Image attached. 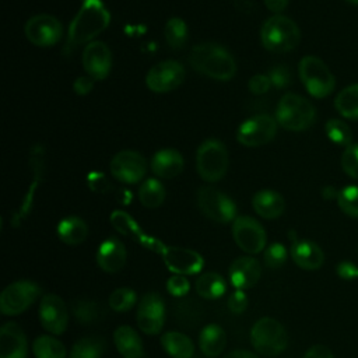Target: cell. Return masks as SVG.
<instances>
[{
	"label": "cell",
	"instance_id": "e575fe53",
	"mask_svg": "<svg viewBox=\"0 0 358 358\" xmlns=\"http://www.w3.org/2000/svg\"><path fill=\"white\" fill-rule=\"evenodd\" d=\"M32 155H34L32 162H34V171H35L34 175H35V179H34L32 185L29 186V190H28V193L25 194V199L22 200L21 207L18 208V211L15 213V215H14V218H13L14 225H18L20 221L29 213L31 206H32V196H34L35 189H36V186H38V183H39V180H41V175H42V161H43V159H42V151L38 150V148H35V151H32Z\"/></svg>",
	"mask_w": 358,
	"mask_h": 358
},
{
	"label": "cell",
	"instance_id": "8fae6325",
	"mask_svg": "<svg viewBox=\"0 0 358 358\" xmlns=\"http://www.w3.org/2000/svg\"><path fill=\"white\" fill-rule=\"evenodd\" d=\"M136 320L143 333L150 336L158 334L165 322V303L162 296L157 292L143 295L137 306Z\"/></svg>",
	"mask_w": 358,
	"mask_h": 358
},
{
	"label": "cell",
	"instance_id": "74e56055",
	"mask_svg": "<svg viewBox=\"0 0 358 358\" xmlns=\"http://www.w3.org/2000/svg\"><path fill=\"white\" fill-rule=\"evenodd\" d=\"M324 131L329 140L333 141L334 144L344 145V147H348L350 144H352V133L350 130V126L341 119L327 120L324 126Z\"/></svg>",
	"mask_w": 358,
	"mask_h": 358
},
{
	"label": "cell",
	"instance_id": "836d02e7",
	"mask_svg": "<svg viewBox=\"0 0 358 358\" xmlns=\"http://www.w3.org/2000/svg\"><path fill=\"white\" fill-rule=\"evenodd\" d=\"M336 110L347 119H358V83L341 90L334 99Z\"/></svg>",
	"mask_w": 358,
	"mask_h": 358
},
{
	"label": "cell",
	"instance_id": "5bb4252c",
	"mask_svg": "<svg viewBox=\"0 0 358 358\" xmlns=\"http://www.w3.org/2000/svg\"><path fill=\"white\" fill-rule=\"evenodd\" d=\"M161 256L166 268L175 274L193 275L200 273L204 267L203 256L193 249L180 246H165Z\"/></svg>",
	"mask_w": 358,
	"mask_h": 358
},
{
	"label": "cell",
	"instance_id": "db71d44e",
	"mask_svg": "<svg viewBox=\"0 0 358 358\" xmlns=\"http://www.w3.org/2000/svg\"><path fill=\"white\" fill-rule=\"evenodd\" d=\"M322 194H323V197L327 199V200H329V199H337L338 190H336L333 186H326V187L323 189Z\"/></svg>",
	"mask_w": 358,
	"mask_h": 358
},
{
	"label": "cell",
	"instance_id": "52a82bcc",
	"mask_svg": "<svg viewBox=\"0 0 358 358\" xmlns=\"http://www.w3.org/2000/svg\"><path fill=\"white\" fill-rule=\"evenodd\" d=\"M197 172L206 182L220 180L228 168V152L225 145L215 140H206L197 150Z\"/></svg>",
	"mask_w": 358,
	"mask_h": 358
},
{
	"label": "cell",
	"instance_id": "b9f144b4",
	"mask_svg": "<svg viewBox=\"0 0 358 358\" xmlns=\"http://www.w3.org/2000/svg\"><path fill=\"white\" fill-rule=\"evenodd\" d=\"M341 168L352 179L358 180V144H350L341 154Z\"/></svg>",
	"mask_w": 358,
	"mask_h": 358
},
{
	"label": "cell",
	"instance_id": "4fadbf2b",
	"mask_svg": "<svg viewBox=\"0 0 358 358\" xmlns=\"http://www.w3.org/2000/svg\"><path fill=\"white\" fill-rule=\"evenodd\" d=\"M39 320L42 327L50 334H63L69 323L66 302L56 294H45L39 303Z\"/></svg>",
	"mask_w": 358,
	"mask_h": 358
},
{
	"label": "cell",
	"instance_id": "9a60e30c",
	"mask_svg": "<svg viewBox=\"0 0 358 358\" xmlns=\"http://www.w3.org/2000/svg\"><path fill=\"white\" fill-rule=\"evenodd\" d=\"M25 35L28 41L36 46H50L60 41L63 27L53 15L39 14L28 20L25 24Z\"/></svg>",
	"mask_w": 358,
	"mask_h": 358
},
{
	"label": "cell",
	"instance_id": "2e32d148",
	"mask_svg": "<svg viewBox=\"0 0 358 358\" xmlns=\"http://www.w3.org/2000/svg\"><path fill=\"white\" fill-rule=\"evenodd\" d=\"M183 80V66L175 60H165L151 67L145 77V84L154 92H168L178 88Z\"/></svg>",
	"mask_w": 358,
	"mask_h": 358
},
{
	"label": "cell",
	"instance_id": "6da1fadb",
	"mask_svg": "<svg viewBox=\"0 0 358 358\" xmlns=\"http://www.w3.org/2000/svg\"><path fill=\"white\" fill-rule=\"evenodd\" d=\"M109 21L110 15L101 0H84L80 11L70 24L64 43V55L71 53L74 48L94 39L109 25Z\"/></svg>",
	"mask_w": 358,
	"mask_h": 358
},
{
	"label": "cell",
	"instance_id": "d6986e66",
	"mask_svg": "<svg viewBox=\"0 0 358 358\" xmlns=\"http://www.w3.org/2000/svg\"><path fill=\"white\" fill-rule=\"evenodd\" d=\"M83 66L94 80H103L112 67V55L109 48L99 41L90 42L83 52Z\"/></svg>",
	"mask_w": 358,
	"mask_h": 358
},
{
	"label": "cell",
	"instance_id": "f546056e",
	"mask_svg": "<svg viewBox=\"0 0 358 358\" xmlns=\"http://www.w3.org/2000/svg\"><path fill=\"white\" fill-rule=\"evenodd\" d=\"M71 313L78 323L87 326V324H92V323L101 320L105 315V308L102 303H99L94 299L80 298V299L73 301Z\"/></svg>",
	"mask_w": 358,
	"mask_h": 358
},
{
	"label": "cell",
	"instance_id": "7dc6e473",
	"mask_svg": "<svg viewBox=\"0 0 358 358\" xmlns=\"http://www.w3.org/2000/svg\"><path fill=\"white\" fill-rule=\"evenodd\" d=\"M270 78L264 74H256L249 80V90L253 94H264L270 88Z\"/></svg>",
	"mask_w": 358,
	"mask_h": 358
},
{
	"label": "cell",
	"instance_id": "ba28073f",
	"mask_svg": "<svg viewBox=\"0 0 358 358\" xmlns=\"http://www.w3.org/2000/svg\"><path fill=\"white\" fill-rule=\"evenodd\" d=\"M41 287L31 280L8 284L0 295V310L6 316H15L27 310L41 295Z\"/></svg>",
	"mask_w": 358,
	"mask_h": 358
},
{
	"label": "cell",
	"instance_id": "3957f363",
	"mask_svg": "<svg viewBox=\"0 0 358 358\" xmlns=\"http://www.w3.org/2000/svg\"><path fill=\"white\" fill-rule=\"evenodd\" d=\"M260 38L267 50L284 53L298 46L301 41V31L291 18L273 15L263 24Z\"/></svg>",
	"mask_w": 358,
	"mask_h": 358
},
{
	"label": "cell",
	"instance_id": "9c48e42d",
	"mask_svg": "<svg viewBox=\"0 0 358 358\" xmlns=\"http://www.w3.org/2000/svg\"><path fill=\"white\" fill-rule=\"evenodd\" d=\"M197 206L200 211L215 222H231L236 215L235 203L218 189L203 186L197 190Z\"/></svg>",
	"mask_w": 358,
	"mask_h": 358
},
{
	"label": "cell",
	"instance_id": "e0dca14e",
	"mask_svg": "<svg viewBox=\"0 0 358 358\" xmlns=\"http://www.w3.org/2000/svg\"><path fill=\"white\" fill-rule=\"evenodd\" d=\"M147 171L145 159L141 154L130 150L117 152L110 161L112 175L123 183L140 182Z\"/></svg>",
	"mask_w": 358,
	"mask_h": 358
},
{
	"label": "cell",
	"instance_id": "7402d4cb",
	"mask_svg": "<svg viewBox=\"0 0 358 358\" xmlns=\"http://www.w3.org/2000/svg\"><path fill=\"white\" fill-rule=\"evenodd\" d=\"M127 259V252L124 245L115 236L105 239L96 250V264L105 273H117L120 271Z\"/></svg>",
	"mask_w": 358,
	"mask_h": 358
},
{
	"label": "cell",
	"instance_id": "484cf974",
	"mask_svg": "<svg viewBox=\"0 0 358 358\" xmlns=\"http://www.w3.org/2000/svg\"><path fill=\"white\" fill-rule=\"evenodd\" d=\"M252 206L255 211L266 220H274L280 217L285 210V201L282 196L274 190H260L253 196Z\"/></svg>",
	"mask_w": 358,
	"mask_h": 358
},
{
	"label": "cell",
	"instance_id": "ffe728a7",
	"mask_svg": "<svg viewBox=\"0 0 358 358\" xmlns=\"http://www.w3.org/2000/svg\"><path fill=\"white\" fill-rule=\"evenodd\" d=\"M231 284L236 289H249L257 284L262 275V266L252 256H241L235 259L228 270Z\"/></svg>",
	"mask_w": 358,
	"mask_h": 358
},
{
	"label": "cell",
	"instance_id": "816d5d0a",
	"mask_svg": "<svg viewBox=\"0 0 358 358\" xmlns=\"http://www.w3.org/2000/svg\"><path fill=\"white\" fill-rule=\"evenodd\" d=\"M264 4L270 11L280 13L287 7L288 0H264Z\"/></svg>",
	"mask_w": 358,
	"mask_h": 358
},
{
	"label": "cell",
	"instance_id": "7a4b0ae2",
	"mask_svg": "<svg viewBox=\"0 0 358 358\" xmlns=\"http://www.w3.org/2000/svg\"><path fill=\"white\" fill-rule=\"evenodd\" d=\"M190 66L207 77L227 81L236 73V63L232 55L215 43L196 45L189 55Z\"/></svg>",
	"mask_w": 358,
	"mask_h": 358
},
{
	"label": "cell",
	"instance_id": "30bf717a",
	"mask_svg": "<svg viewBox=\"0 0 358 358\" xmlns=\"http://www.w3.org/2000/svg\"><path fill=\"white\" fill-rule=\"evenodd\" d=\"M232 236L235 243L243 252L256 255L266 248V231L259 221L252 217H236L232 222Z\"/></svg>",
	"mask_w": 358,
	"mask_h": 358
},
{
	"label": "cell",
	"instance_id": "11a10c76",
	"mask_svg": "<svg viewBox=\"0 0 358 358\" xmlns=\"http://www.w3.org/2000/svg\"><path fill=\"white\" fill-rule=\"evenodd\" d=\"M347 3H350V4H354V6H358V0H345Z\"/></svg>",
	"mask_w": 358,
	"mask_h": 358
},
{
	"label": "cell",
	"instance_id": "4316f807",
	"mask_svg": "<svg viewBox=\"0 0 358 358\" xmlns=\"http://www.w3.org/2000/svg\"><path fill=\"white\" fill-rule=\"evenodd\" d=\"M225 343H227L225 330L220 324L211 323L201 329L199 336V347L204 357L207 358L218 357L224 351Z\"/></svg>",
	"mask_w": 358,
	"mask_h": 358
},
{
	"label": "cell",
	"instance_id": "603a6c76",
	"mask_svg": "<svg viewBox=\"0 0 358 358\" xmlns=\"http://www.w3.org/2000/svg\"><path fill=\"white\" fill-rule=\"evenodd\" d=\"M291 257L303 270H317L324 263V253L320 246L309 239H298L292 235Z\"/></svg>",
	"mask_w": 358,
	"mask_h": 358
},
{
	"label": "cell",
	"instance_id": "ac0fdd59",
	"mask_svg": "<svg viewBox=\"0 0 358 358\" xmlns=\"http://www.w3.org/2000/svg\"><path fill=\"white\" fill-rule=\"evenodd\" d=\"M110 222L113 225V228L124 235V236H129L131 239H134L137 243H140L143 248L151 250V252H155V253H162V250L165 249V243H162L159 239L154 238V236H150L148 234H145L141 227L124 211H120V210H116L110 214Z\"/></svg>",
	"mask_w": 358,
	"mask_h": 358
},
{
	"label": "cell",
	"instance_id": "4dcf8cb0",
	"mask_svg": "<svg viewBox=\"0 0 358 358\" xmlns=\"http://www.w3.org/2000/svg\"><path fill=\"white\" fill-rule=\"evenodd\" d=\"M194 288L197 294L204 299H217L227 291V282L222 275L214 271H207L199 275Z\"/></svg>",
	"mask_w": 358,
	"mask_h": 358
},
{
	"label": "cell",
	"instance_id": "d4e9b609",
	"mask_svg": "<svg viewBox=\"0 0 358 358\" xmlns=\"http://www.w3.org/2000/svg\"><path fill=\"white\" fill-rule=\"evenodd\" d=\"M152 172L164 179L178 176L183 169V157L172 148L158 151L151 161Z\"/></svg>",
	"mask_w": 358,
	"mask_h": 358
},
{
	"label": "cell",
	"instance_id": "83f0119b",
	"mask_svg": "<svg viewBox=\"0 0 358 358\" xmlns=\"http://www.w3.org/2000/svg\"><path fill=\"white\" fill-rule=\"evenodd\" d=\"M56 232L63 243L76 246L87 239L88 227L85 221L78 217H66L59 222Z\"/></svg>",
	"mask_w": 358,
	"mask_h": 358
},
{
	"label": "cell",
	"instance_id": "7c38bea8",
	"mask_svg": "<svg viewBox=\"0 0 358 358\" xmlns=\"http://www.w3.org/2000/svg\"><path fill=\"white\" fill-rule=\"evenodd\" d=\"M277 133V120L267 115H259L243 122L238 130L236 138L246 147H259L274 138Z\"/></svg>",
	"mask_w": 358,
	"mask_h": 358
},
{
	"label": "cell",
	"instance_id": "f6af8a7d",
	"mask_svg": "<svg viewBox=\"0 0 358 358\" xmlns=\"http://www.w3.org/2000/svg\"><path fill=\"white\" fill-rule=\"evenodd\" d=\"M268 78H270V83L277 87V88H284L287 87L291 80H292V76H291V71L288 67L285 66H277L274 69H271L270 74H268Z\"/></svg>",
	"mask_w": 358,
	"mask_h": 358
},
{
	"label": "cell",
	"instance_id": "ab89813d",
	"mask_svg": "<svg viewBox=\"0 0 358 358\" xmlns=\"http://www.w3.org/2000/svg\"><path fill=\"white\" fill-rule=\"evenodd\" d=\"M337 204L340 210L352 218H358V186L348 185L338 190Z\"/></svg>",
	"mask_w": 358,
	"mask_h": 358
},
{
	"label": "cell",
	"instance_id": "5b68a950",
	"mask_svg": "<svg viewBox=\"0 0 358 358\" xmlns=\"http://www.w3.org/2000/svg\"><path fill=\"white\" fill-rule=\"evenodd\" d=\"M250 343L259 354L264 357H275L287 348L288 334L278 320L266 316L252 326Z\"/></svg>",
	"mask_w": 358,
	"mask_h": 358
},
{
	"label": "cell",
	"instance_id": "60d3db41",
	"mask_svg": "<svg viewBox=\"0 0 358 358\" xmlns=\"http://www.w3.org/2000/svg\"><path fill=\"white\" fill-rule=\"evenodd\" d=\"M287 249L282 243H271L264 249L263 260L268 268H280L287 260Z\"/></svg>",
	"mask_w": 358,
	"mask_h": 358
},
{
	"label": "cell",
	"instance_id": "d6a6232c",
	"mask_svg": "<svg viewBox=\"0 0 358 358\" xmlns=\"http://www.w3.org/2000/svg\"><path fill=\"white\" fill-rule=\"evenodd\" d=\"M32 352L35 358H66L67 351L64 344L49 334L39 336L32 343Z\"/></svg>",
	"mask_w": 358,
	"mask_h": 358
},
{
	"label": "cell",
	"instance_id": "cb8c5ba5",
	"mask_svg": "<svg viewBox=\"0 0 358 358\" xmlns=\"http://www.w3.org/2000/svg\"><path fill=\"white\" fill-rule=\"evenodd\" d=\"M113 343L123 358H143L144 347L138 333L127 326H119L113 333Z\"/></svg>",
	"mask_w": 358,
	"mask_h": 358
},
{
	"label": "cell",
	"instance_id": "8d00e7d4",
	"mask_svg": "<svg viewBox=\"0 0 358 358\" xmlns=\"http://www.w3.org/2000/svg\"><path fill=\"white\" fill-rule=\"evenodd\" d=\"M165 41L169 48L182 49L187 41V27L182 18L173 17L165 25Z\"/></svg>",
	"mask_w": 358,
	"mask_h": 358
},
{
	"label": "cell",
	"instance_id": "c3c4849f",
	"mask_svg": "<svg viewBox=\"0 0 358 358\" xmlns=\"http://www.w3.org/2000/svg\"><path fill=\"white\" fill-rule=\"evenodd\" d=\"M336 271L343 280H354L358 277V266L351 262H341L337 264Z\"/></svg>",
	"mask_w": 358,
	"mask_h": 358
},
{
	"label": "cell",
	"instance_id": "1f68e13d",
	"mask_svg": "<svg viewBox=\"0 0 358 358\" xmlns=\"http://www.w3.org/2000/svg\"><path fill=\"white\" fill-rule=\"evenodd\" d=\"M105 348L106 343L102 337L85 336L73 344L70 358H102Z\"/></svg>",
	"mask_w": 358,
	"mask_h": 358
},
{
	"label": "cell",
	"instance_id": "d590c367",
	"mask_svg": "<svg viewBox=\"0 0 358 358\" xmlns=\"http://www.w3.org/2000/svg\"><path fill=\"white\" fill-rule=\"evenodd\" d=\"M138 199L147 208H157L165 200V189L157 179H147L138 189Z\"/></svg>",
	"mask_w": 358,
	"mask_h": 358
},
{
	"label": "cell",
	"instance_id": "44dd1931",
	"mask_svg": "<svg viewBox=\"0 0 358 358\" xmlns=\"http://www.w3.org/2000/svg\"><path fill=\"white\" fill-rule=\"evenodd\" d=\"M28 343L24 330L15 322L0 329V358H27Z\"/></svg>",
	"mask_w": 358,
	"mask_h": 358
},
{
	"label": "cell",
	"instance_id": "f907efd6",
	"mask_svg": "<svg viewBox=\"0 0 358 358\" xmlns=\"http://www.w3.org/2000/svg\"><path fill=\"white\" fill-rule=\"evenodd\" d=\"M94 87V78L90 77V76H83V77H78L76 81H74V91L78 94V95H87Z\"/></svg>",
	"mask_w": 358,
	"mask_h": 358
},
{
	"label": "cell",
	"instance_id": "f5cc1de1",
	"mask_svg": "<svg viewBox=\"0 0 358 358\" xmlns=\"http://www.w3.org/2000/svg\"><path fill=\"white\" fill-rule=\"evenodd\" d=\"M224 358H259V357L248 350H234L228 352Z\"/></svg>",
	"mask_w": 358,
	"mask_h": 358
},
{
	"label": "cell",
	"instance_id": "f1b7e54d",
	"mask_svg": "<svg viewBox=\"0 0 358 358\" xmlns=\"http://www.w3.org/2000/svg\"><path fill=\"white\" fill-rule=\"evenodd\" d=\"M161 345L172 358H193L194 344L190 337L179 331H166L161 336Z\"/></svg>",
	"mask_w": 358,
	"mask_h": 358
},
{
	"label": "cell",
	"instance_id": "8992f818",
	"mask_svg": "<svg viewBox=\"0 0 358 358\" xmlns=\"http://www.w3.org/2000/svg\"><path fill=\"white\" fill-rule=\"evenodd\" d=\"M299 77L306 91L315 98H326L334 90L336 80L324 62L316 56H305L299 62Z\"/></svg>",
	"mask_w": 358,
	"mask_h": 358
},
{
	"label": "cell",
	"instance_id": "ee69618b",
	"mask_svg": "<svg viewBox=\"0 0 358 358\" xmlns=\"http://www.w3.org/2000/svg\"><path fill=\"white\" fill-rule=\"evenodd\" d=\"M227 306L228 309L235 313V315H241L245 312V309L248 308V295L243 289H235L227 301Z\"/></svg>",
	"mask_w": 358,
	"mask_h": 358
},
{
	"label": "cell",
	"instance_id": "7bdbcfd3",
	"mask_svg": "<svg viewBox=\"0 0 358 358\" xmlns=\"http://www.w3.org/2000/svg\"><path fill=\"white\" fill-rule=\"evenodd\" d=\"M166 289L173 296H185L190 289V282L185 275L173 274L166 281Z\"/></svg>",
	"mask_w": 358,
	"mask_h": 358
},
{
	"label": "cell",
	"instance_id": "681fc988",
	"mask_svg": "<svg viewBox=\"0 0 358 358\" xmlns=\"http://www.w3.org/2000/svg\"><path fill=\"white\" fill-rule=\"evenodd\" d=\"M303 358H334V354L329 347L323 344H316V345H312L305 352Z\"/></svg>",
	"mask_w": 358,
	"mask_h": 358
},
{
	"label": "cell",
	"instance_id": "277c9868",
	"mask_svg": "<svg viewBox=\"0 0 358 358\" xmlns=\"http://www.w3.org/2000/svg\"><path fill=\"white\" fill-rule=\"evenodd\" d=\"M316 119L313 105L303 96L296 94H285L275 112L277 123L291 131H302L309 129Z\"/></svg>",
	"mask_w": 358,
	"mask_h": 358
},
{
	"label": "cell",
	"instance_id": "f35d334b",
	"mask_svg": "<svg viewBox=\"0 0 358 358\" xmlns=\"http://www.w3.org/2000/svg\"><path fill=\"white\" fill-rule=\"evenodd\" d=\"M108 302L115 312H127L137 303V295L134 289L129 287H120L112 291Z\"/></svg>",
	"mask_w": 358,
	"mask_h": 358
},
{
	"label": "cell",
	"instance_id": "bcb514c9",
	"mask_svg": "<svg viewBox=\"0 0 358 358\" xmlns=\"http://www.w3.org/2000/svg\"><path fill=\"white\" fill-rule=\"evenodd\" d=\"M88 186L96 192V193H101V194H105L110 190H113V186L109 183V180L106 179V176L101 172H92L90 176H88Z\"/></svg>",
	"mask_w": 358,
	"mask_h": 358
}]
</instances>
